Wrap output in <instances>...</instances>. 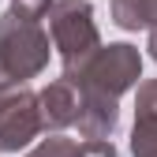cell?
Returning <instances> with one entry per match:
<instances>
[{
    "label": "cell",
    "instance_id": "obj_2",
    "mask_svg": "<svg viewBox=\"0 0 157 157\" xmlns=\"http://www.w3.org/2000/svg\"><path fill=\"white\" fill-rule=\"evenodd\" d=\"M52 45L60 49V60H64V71H75L82 67L90 56L101 49V34H97V23H94V8L86 0H56L52 4Z\"/></svg>",
    "mask_w": 157,
    "mask_h": 157
},
{
    "label": "cell",
    "instance_id": "obj_3",
    "mask_svg": "<svg viewBox=\"0 0 157 157\" xmlns=\"http://www.w3.org/2000/svg\"><path fill=\"white\" fill-rule=\"evenodd\" d=\"M41 127H45L41 101L30 90H19L15 97H8L4 112H0V153H15V150L30 146V139H37Z\"/></svg>",
    "mask_w": 157,
    "mask_h": 157
},
{
    "label": "cell",
    "instance_id": "obj_8",
    "mask_svg": "<svg viewBox=\"0 0 157 157\" xmlns=\"http://www.w3.org/2000/svg\"><path fill=\"white\" fill-rule=\"evenodd\" d=\"M49 8H52V0H11V15L23 19V23H37Z\"/></svg>",
    "mask_w": 157,
    "mask_h": 157
},
{
    "label": "cell",
    "instance_id": "obj_11",
    "mask_svg": "<svg viewBox=\"0 0 157 157\" xmlns=\"http://www.w3.org/2000/svg\"><path fill=\"white\" fill-rule=\"evenodd\" d=\"M4 105H8V97H4V94H0V112H4Z\"/></svg>",
    "mask_w": 157,
    "mask_h": 157
},
{
    "label": "cell",
    "instance_id": "obj_6",
    "mask_svg": "<svg viewBox=\"0 0 157 157\" xmlns=\"http://www.w3.org/2000/svg\"><path fill=\"white\" fill-rule=\"evenodd\" d=\"M112 23L124 30L157 26V0H112Z\"/></svg>",
    "mask_w": 157,
    "mask_h": 157
},
{
    "label": "cell",
    "instance_id": "obj_4",
    "mask_svg": "<svg viewBox=\"0 0 157 157\" xmlns=\"http://www.w3.org/2000/svg\"><path fill=\"white\" fill-rule=\"evenodd\" d=\"M131 153H135V157H157V78H150V82L139 86Z\"/></svg>",
    "mask_w": 157,
    "mask_h": 157
},
{
    "label": "cell",
    "instance_id": "obj_1",
    "mask_svg": "<svg viewBox=\"0 0 157 157\" xmlns=\"http://www.w3.org/2000/svg\"><path fill=\"white\" fill-rule=\"evenodd\" d=\"M49 64V34L37 23H23L11 11L0 19V94L34 78Z\"/></svg>",
    "mask_w": 157,
    "mask_h": 157
},
{
    "label": "cell",
    "instance_id": "obj_5",
    "mask_svg": "<svg viewBox=\"0 0 157 157\" xmlns=\"http://www.w3.org/2000/svg\"><path fill=\"white\" fill-rule=\"evenodd\" d=\"M41 120L45 127H67L78 124V109H82V97H78V86L71 78H56L41 90Z\"/></svg>",
    "mask_w": 157,
    "mask_h": 157
},
{
    "label": "cell",
    "instance_id": "obj_10",
    "mask_svg": "<svg viewBox=\"0 0 157 157\" xmlns=\"http://www.w3.org/2000/svg\"><path fill=\"white\" fill-rule=\"evenodd\" d=\"M150 52H153V60H157V26H153V34H150Z\"/></svg>",
    "mask_w": 157,
    "mask_h": 157
},
{
    "label": "cell",
    "instance_id": "obj_9",
    "mask_svg": "<svg viewBox=\"0 0 157 157\" xmlns=\"http://www.w3.org/2000/svg\"><path fill=\"white\" fill-rule=\"evenodd\" d=\"M78 157H116V146L109 139H86L78 142Z\"/></svg>",
    "mask_w": 157,
    "mask_h": 157
},
{
    "label": "cell",
    "instance_id": "obj_7",
    "mask_svg": "<svg viewBox=\"0 0 157 157\" xmlns=\"http://www.w3.org/2000/svg\"><path fill=\"white\" fill-rule=\"evenodd\" d=\"M30 157H78V142H75V139H60V135H56V139H45Z\"/></svg>",
    "mask_w": 157,
    "mask_h": 157
}]
</instances>
